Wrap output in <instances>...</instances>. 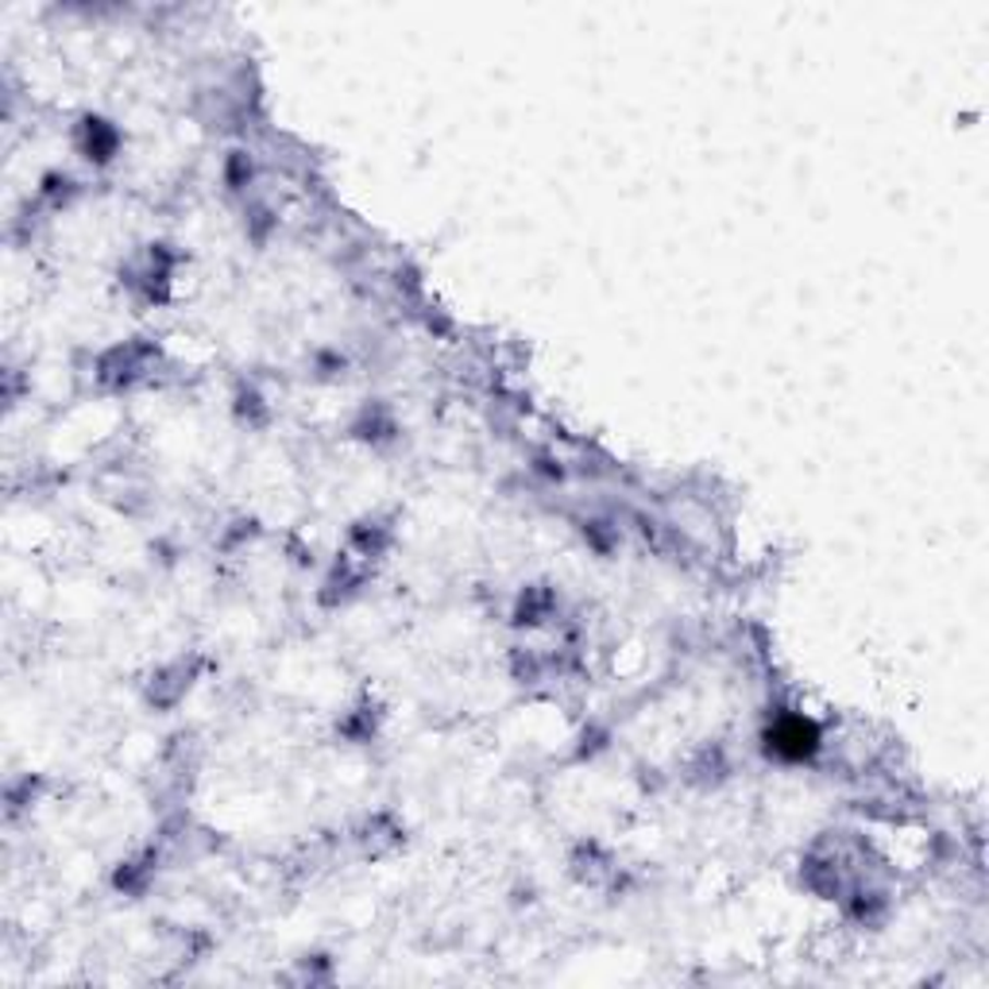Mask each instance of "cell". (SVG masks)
<instances>
[{
    "mask_svg": "<svg viewBox=\"0 0 989 989\" xmlns=\"http://www.w3.org/2000/svg\"><path fill=\"white\" fill-rule=\"evenodd\" d=\"M82 136H85V155L89 159H109L117 152V132H112L105 120H85L82 124Z\"/></svg>",
    "mask_w": 989,
    "mask_h": 989,
    "instance_id": "7a4b0ae2",
    "label": "cell"
},
{
    "mask_svg": "<svg viewBox=\"0 0 989 989\" xmlns=\"http://www.w3.org/2000/svg\"><path fill=\"white\" fill-rule=\"evenodd\" d=\"M765 738H770V750L785 761H804L820 750V731H816L812 719H804V715L773 719V727Z\"/></svg>",
    "mask_w": 989,
    "mask_h": 989,
    "instance_id": "6da1fadb",
    "label": "cell"
}]
</instances>
